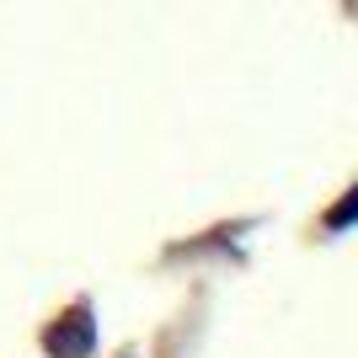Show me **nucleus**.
Returning a JSON list of instances; mask_svg holds the SVG:
<instances>
[{"instance_id":"nucleus-1","label":"nucleus","mask_w":358,"mask_h":358,"mask_svg":"<svg viewBox=\"0 0 358 358\" xmlns=\"http://www.w3.org/2000/svg\"><path fill=\"white\" fill-rule=\"evenodd\" d=\"M358 220V187H353V198H348V203H337V209H331V224H353Z\"/></svg>"}]
</instances>
